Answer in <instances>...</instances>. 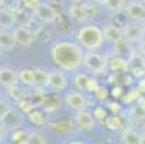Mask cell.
<instances>
[{
	"label": "cell",
	"mask_w": 145,
	"mask_h": 144,
	"mask_svg": "<svg viewBox=\"0 0 145 144\" xmlns=\"http://www.w3.org/2000/svg\"><path fill=\"white\" fill-rule=\"evenodd\" d=\"M53 64L63 72H73L84 65L85 52L78 42L60 40L56 42L50 52Z\"/></svg>",
	"instance_id": "6da1fadb"
},
{
	"label": "cell",
	"mask_w": 145,
	"mask_h": 144,
	"mask_svg": "<svg viewBox=\"0 0 145 144\" xmlns=\"http://www.w3.org/2000/svg\"><path fill=\"white\" fill-rule=\"evenodd\" d=\"M76 42L88 52H98L105 42L103 29L96 25H85L76 33Z\"/></svg>",
	"instance_id": "7a4b0ae2"
},
{
	"label": "cell",
	"mask_w": 145,
	"mask_h": 144,
	"mask_svg": "<svg viewBox=\"0 0 145 144\" xmlns=\"http://www.w3.org/2000/svg\"><path fill=\"white\" fill-rule=\"evenodd\" d=\"M84 66L93 75H102L108 69V58L99 52H85Z\"/></svg>",
	"instance_id": "3957f363"
},
{
	"label": "cell",
	"mask_w": 145,
	"mask_h": 144,
	"mask_svg": "<svg viewBox=\"0 0 145 144\" xmlns=\"http://www.w3.org/2000/svg\"><path fill=\"white\" fill-rule=\"evenodd\" d=\"M122 35L128 43H142L145 40V25L139 22H131L123 26Z\"/></svg>",
	"instance_id": "277c9868"
},
{
	"label": "cell",
	"mask_w": 145,
	"mask_h": 144,
	"mask_svg": "<svg viewBox=\"0 0 145 144\" xmlns=\"http://www.w3.org/2000/svg\"><path fill=\"white\" fill-rule=\"evenodd\" d=\"M13 37L16 40V45H20L23 48H30L35 42H36V32H33L30 28L22 25V26H17L13 30Z\"/></svg>",
	"instance_id": "5b68a950"
},
{
	"label": "cell",
	"mask_w": 145,
	"mask_h": 144,
	"mask_svg": "<svg viewBox=\"0 0 145 144\" xmlns=\"http://www.w3.org/2000/svg\"><path fill=\"white\" fill-rule=\"evenodd\" d=\"M33 16L39 20V22H42L43 25L55 23L59 19L57 10L55 7H52L50 5H48V3H40L39 7L36 10H33Z\"/></svg>",
	"instance_id": "8992f818"
},
{
	"label": "cell",
	"mask_w": 145,
	"mask_h": 144,
	"mask_svg": "<svg viewBox=\"0 0 145 144\" xmlns=\"http://www.w3.org/2000/svg\"><path fill=\"white\" fill-rule=\"evenodd\" d=\"M73 85L79 89V92H95L99 87L98 81L93 76H89L86 74H78L73 78Z\"/></svg>",
	"instance_id": "52a82bcc"
},
{
	"label": "cell",
	"mask_w": 145,
	"mask_h": 144,
	"mask_svg": "<svg viewBox=\"0 0 145 144\" xmlns=\"http://www.w3.org/2000/svg\"><path fill=\"white\" fill-rule=\"evenodd\" d=\"M66 87H68V78L63 71H60V69L49 71L46 88H50L52 91H63Z\"/></svg>",
	"instance_id": "ba28073f"
},
{
	"label": "cell",
	"mask_w": 145,
	"mask_h": 144,
	"mask_svg": "<svg viewBox=\"0 0 145 144\" xmlns=\"http://www.w3.org/2000/svg\"><path fill=\"white\" fill-rule=\"evenodd\" d=\"M132 22H145V3L141 0H131L123 12Z\"/></svg>",
	"instance_id": "9c48e42d"
},
{
	"label": "cell",
	"mask_w": 145,
	"mask_h": 144,
	"mask_svg": "<svg viewBox=\"0 0 145 144\" xmlns=\"http://www.w3.org/2000/svg\"><path fill=\"white\" fill-rule=\"evenodd\" d=\"M65 102H66V105L72 110H75L76 112L79 111H84L86 110L88 107V99L86 97L79 92V91H72V92H68L66 97H65Z\"/></svg>",
	"instance_id": "30bf717a"
},
{
	"label": "cell",
	"mask_w": 145,
	"mask_h": 144,
	"mask_svg": "<svg viewBox=\"0 0 145 144\" xmlns=\"http://www.w3.org/2000/svg\"><path fill=\"white\" fill-rule=\"evenodd\" d=\"M128 72L134 78H145V59L141 55H131L128 58Z\"/></svg>",
	"instance_id": "8fae6325"
},
{
	"label": "cell",
	"mask_w": 145,
	"mask_h": 144,
	"mask_svg": "<svg viewBox=\"0 0 145 144\" xmlns=\"http://www.w3.org/2000/svg\"><path fill=\"white\" fill-rule=\"evenodd\" d=\"M23 112H20L17 108H12L3 118H2V122L5 124L6 128H12L13 131L14 130H19V128H22L23 126Z\"/></svg>",
	"instance_id": "7c38bea8"
},
{
	"label": "cell",
	"mask_w": 145,
	"mask_h": 144,
	"mask_svg": "<svg viewBox=\"0 0 145 144\" xmlns=\"http://www.w3.org/2000/svg\"><path fill=\"white\" fill-rule=\"evenodd\" d=\"M73 122L82 131H91V130L95 128V118H93L92 112H89L86 110L76 112V115L73 118Z\"/></svg>",
	"instance_id": "4fadbf2b"
},
{
	"label": "cell",
	"mask_w": 145,
	"mask_h": 144,
	"mask_svg": "<svg viewBox=\"0 0 145 144\" xmlns=\"http://www.w3.org/2000/svg\"><path fill=\"white\" fill-rule=\"evenodd\" d=\"M108 69L112 74H123V72H128V59H123L119 55L111 56L108 59Z\"/></svg>",
	"instance_id": "5bb4252c"
},
{
	"label": "cell",
	"mask_w": 145,
	"mask_h": 144,
	"mask_svg": "<svg viewBox=\"0 0 145 144\" xmlns=\"http://www.w3.org/2000/svg\"><path fill=\"white\" fill-rule=\"evenodd\" d=\"M19 76L17 72L12 68H0V85L10 88L13 85H17Z\"/></svg>",
	"instance_id": "9a60e30c"
},
{
	"label": "cell",
	"mask_w": 145,
	"mask_h": 144,
	"mask_svg": "<svg viewBox=\"0 0 145 144\" xmlns=\"http://www.w3.org/2000/svg\"><path fill=\"white\" fill-rule=\"evenodd\" d=\"M27 118L29 121L32 122L33 126L36 127H45V126H49V117H48V112L40 110V108H35L32 110L29 114H27Z\"/></svg>",
	"instance_id": "2e32d148"
},
{
	"label": "cell",
	"mask_w": 145,
	"mask_h": 144,
	"mask_svg": "<svg viewBox=\"0 0 145 144\" xmlns=\"http://www.w3.org/2000/svg\"><path fill=\"white\" fill-rule=\"evenodd\" d=\"M69 16L73 20H78V22H84L86 20L91 13H89V6L88 5H72L69 7Z\"/></svg>",
	"instance_id": "e0dca14e"
},
{
	"label": "cell",
	"mask_w": 145,
	"mask_h": 144,
	"mask_svg": "<svg viewBox=\"0 0 145 144\" xmlns=\"http://www.w3.org/2000/svg\"><path fill=\"white\" fill-rule=\"evenodd\" d=\"M103 36H105V40H108V42H111L114 45L123 39L122 29L116 28V25H112V23L103 28Z\"/></svg>",
	"instance_id": "ac0fdd59"
},
{
	"label": "cell",
	"mask_w": 145,
	"mask_h": 144,
	"mask_svg": "<svg viewBox=\"0 0 145 144\" xmlns=\"http://www.w3.org/2000/svg\"><path fill=\"white\" fill-rule=\"evenodd\" d=\"M19 82L23 84L25 87H35V69L32 68H22L17 72Z\"/></svg>",
	"instance_id": "d6986e66"
},
{
	"label": "cell",
	"mask_w": 145,
	"mask_h": 144,
	"mask_svg": "<svg viewBox=\"0 0 145 144\" xmlns=\"http://www.w3.org/2000/svg\"><path fill=\"white\" fill-rule=\"evenodd\" d=\"M103 124H105V127L109 131H121V130H123V121H122V118L118 114L108 115L106 120L103 121Z\"/></svg>",
	"instance_id": "ffe728a7"
},
{
	"label": "cell",
	"mask_w": 145,
	"mask_h": 144,
	"mask_svg": "<svg viewBox=\"0 0 145 144\" xmlns=\"http://www.w3.org/2000/svg\"><path fill=\"white\" fill-rule=\"evenodd\" d=\"M16 23V19L13 14V10L9 9H0V28L9 29Z\"/></svg>",
	"instance_id": "44dd1931"
},
{
	"label": "cell",
	"mask_w": 145,
	"mask_h": 144,
	"mask_svg": "<svg viewBox=\"0 0 145 144\" xmlns=\"http://www.w3.org/2000/svg\"><path fill=\"white\" fill-rule=\"evenodd\" d=\"M139 138L141 135L131 127H127L122 130V144H139Z\"/></svg>",
	"instance_id": "7402d4cb"
},
{
	"label": "cell",
	"mask_w": 145,
	"mask_h": 144,
	"mask_svg": "<svg viewBox=\"0 0 145 144\" xmlns=\"http://www.w3.org/2000/svg\"><path fill=\"white\" fill-rule=\"evenodd\" d=\"M16 46V40L13 37V33L0 30V49L2 51H10Z\"/></svg>",
	"instance_id": "603a6c76"
},
{
	"label": "cell",
	"mask_w": 145,
	"mask_h": 144,
	"mask_svg": "<svg viewBox=\"0 0 145 144\" xmlns=\"http://www.w3.org/2000/svg\"><path fill=\"white\" fill-rule=\"evenodd\" d=\"M127 5H128L127 0H106L103 6H105L108 10H111L112 13L119 14V13H122V12H125Z\"/></svg>",
	"instance_id": "cb8c5ba5"
},
{
	"label": "cell",
	"mask_w": 145,
	"mask_h": 144,
	"mask_svg": "<svg viewBox=\"0 0 145 144\" xmlns=\"http://www.w3.org/2000/svg\"><path fill=\"white\" fill-rule=\"evenodd\" d=\"M49 126L52 130H55L57 133H69L73 130V122L69 120H60L56 122H49Z\"/></svg>",
	"instance_id": "d4e9b609"
},
{
	"label": "cell",
	"mask_w": 145,
	"mask_h": 144,
	"mask_svg": "<svg viewBox=\"0 0 145 144\" xmlns=\"http://www.w3.org/2000/svg\"><path fill=\"white\" fill-rule=\"evenodd\" d=\"M22 144H48L46 135L40 131H33L30 134H27L26 140Z\"/></svg>",
	"instance_id": "484cf974"
},
{
	"label": "cell",
	"mask_w": 145,
	"mask_h": 144,
	"mask_svg": "<svg viewBox=\"0 0 145 144\" xmlns=\"http://www.w3.org/2000/svg\"><path fill=\"white\" fill-rule=\"evenodd\" d=\"M7 94L16 102H20V101L26 99V91L22 87H19V85H13V87L7 88Z\"/></svg>",
	"instance_id": "4316f807"
},
{
	"label": "cell",
	"mask_w": 145,
	"mask_h": 144,
	"mask_svg": "<svg viewBox=\"0 0 145 144\" xmlns=\"http://www.w3.org/2000/svg\"><path fill=\"white\" fill-rule=\"evenodd\" d=\"M48 76H49V72L45 71V69H40V68H36L35 69V85L39 87V88H45L48 85Z\"/></svg>",
	"instance_id": "83f0119b"
},
{
	"label": "cell",
	"mask_w": 145,
	"mask_h": 144,
	"mask_svg": "<svg viewBox=\"0 0 145 144\" xmlns=\"http://www.w3.org/2000/svg\"><path fill=\"white\" fill-rule=\"evenodd\" d=\"M141 98V92L138 88H134L131 91H128V94H123L122 101L123 104H132V102H138V99Z\"/></svg>",
	"instance_id": "f1b7e54d"
},
{
	"label": "cell",
	"mask_w": 145,
	"mask_h": 144,
	"mask_svg": "<svg viewBox=\"0 0 145 144\" xmlns=\"http://www.w3.org/2000/svg\"><path fill=\"white\" fill-rule=\"evenodd\" d=\"M42 107H43V111H46V112H55L59 108V102L53 98H43Z\"/></svg>",
	"instance_id": "f546056e"
},
{
	"label": "cell",
	"mask_w": 145,
	"mask_h": 144,
	"mask_svg": "<svg viewBox=\"0 0 145 144\" xmlns=\"http://www.w3.org/2000/svg\"><path fill=\"white\" fill-rule=\"evenodd\" d=\"M16 107H17V110H19L20 112H25L26 115H27L32 110H35V108H36V107H35V104H33L32 101H29V99H23V101L17 102Z\"/></svg>",
	"instance_id": "4dcf8cb0"
},
{
	"label": "cell",
	"mask_w": 145,
	"mask_h": 144,
	"mask_svg": "<svg viewBox=\"0 0 145 144\" xmlns=\"http://www.w3.org/2000/svg\"><path fill=\"white\" fill-rule=\"evenodd\" d=\"M92 115H93V118H95V120H98V121L103 122V121L106 120V117H108V111H106V108H105V107L98 105V107H95V108H93Z\"/></svg>",
	"instance_id": "1f68e13d"
},
{
	"label": "cell",
	"mask_w": 145,
	"mask_h": 144,
	"mask_svg": "<svg viewBox=\"0 0 145 144\" xmlns=\"http://www.w3.org/2000/svg\"><path fill=\"white\" fill-rule=\"evenodd\" d=\"M26 133L22 130V128H19V130H14L13 133H12V141L13 143H16V144H22L25 140H26Z\"/></svg>",
	"instance_id": "d6a6232c"
},
{
	"label": "cell",
	"mask_w": 145,
	"mask_h": 144,
	"mask_svg": "<svg viewBox=\"0 0 145 144\" xmlns=\"http://www.w3.org/2000/svg\"><path fill=\"white\" fill-rule=\"evenodd\" d=\"M93 95H95V98H96L98 101H105V99L109 97V91L106 89V87L99 85V87L96 88V91L93 92Z\"/></svg>",
	"instance_id": "836d02e7"
},
{
	"label": "cell",
	"mask_w": 145,
	"mask_h": 144,
	"mask_svg": "<svg viewBox=\"0 0 145 144\" xmlns=\"http://www.w3.org/2000/svg\"><path fill=\"white\" fill-rule=\"evenodd\" d=\"M22 5H23V7L25 9H27V10H36L37 7H39V5H40V0H22Z\"/></svg>",
	"instance_id": "e575fe53"
},
{
	"label": "cell",
	"mask_w": 145,
	"mask_h": 144,
	"mask_svg": "<svg viewBox=\"0 0 145 144\" xmlns=\"http://www.w3.org/2000/svg\"><path fill=\"white\" fill-rule=\"evenodd\" d=\"M12 110V107L7 104V102L5 101V99H2V98H0V120H2L9 111Z\"/></svg>",
	"instance_id": "d590c367"
},
{
	"label": "cell",
	"mask_w": 145,
	"mask_h": 144,
	"mask_svg": "<svg viewBox=\"0 0 145 144\" xmlns=\"http://www.w3.org/2000/svg\"><path fill=\"white\" fill-rule=\"evenodd\" d=\"M111 97L115 98V99L122 98V97H123V89H122V87H121V85H115V87L111 89Z\"/></svg>",
	"instance_id": "8d00e7d4"
},
{
	"label": "cell",
	"mask_w": 145,
	"mask_h": 144,
	"mask_svg": "<svg viewBox=\"0 0 145 144\" xmlns=\"http://www.w3.org/2000/svg\"><path fill=\"white\" fill-rule=\"evenodd\" d=\"M108 108L114 111L112 114H116V112H118V111L121 110V104H118V102H115V101H112V102H109V104H108Z\"/></svg>",
	"instance_id": "74e56055"
},
{
	"label": "cell",
	"mask_w": 145,
	"mask_h": 144,
	"mask_svg": "<svg viewBox=\"0 0 145 144\" xmlns=\"http://www.w3.org/2000/svg\"><path fill=\"white\" fill-rule=\"evenodd\" d=\"M137 88L139 89V92H141V94H145V78H141V79H139L138 87H137Z\"/></svg>",
	"instance_id": "f35d334b"
},
{
	"label": "cell",
	"mask_w": 145,
	"mask_h": 144,
	"mask_svg": "<svg viewBox=\"0 0 145 144\" xmlns=\"http://www.w3.org/2000/svg\"><path fill=\"white\" fill-rule=\"evenodd\" d=\"M6 127H5V124L2 122V120H0V140H3L5 138V135H6Z\"/></svg>",
	"instance_id": "ab89813d"
},
{
	"label": "cell",
	"mask_w": 145,
	"mask_h": 144,
	"mask_svg": "<svg viewBox=\"0 0 145 144\" xmlns=\"http://www.w3.org/2000/svg\"><path fill=\"white\" fill-rule=\"evenodd\" d=\"M138 107L145 111V98H144V97H141V98L138 99Z\"/></svg>",
	"instance_id": "60d3db41"
},
{
	"label": "cell",
	"mask_w": 145,
	"mask_h": 144,
	"mask_svg": "<svg viewBox=\"0 0 145 144\" xmlns=\"http://www.w3.org/2000/svg\"><path fill=\"white\" fill-rule=\"evenodd\" d=\"M92 3H99V5H105L106 0H91Z\"/></svg>",
	"instance_id": "b9f144b4"
},
{
	"label": "cell",
	"mask_w": 145,
	"mask_h": 144,
	"mask_svg": "<svg viewBox=\"0 0 145 144\" xmlns=\"http://www.w3.org/2000/svg\"><path fill=\"white\" fill-rule=\"evenodd\" d=\"M139 144H145V134L141 135V138H139Z\"/></svg>",
	"instance_id": "7bdbcfd3"
},
{
	"label": "cell",
	"mask_w": 145,
	"mask_h": 144,
	"mask_svg": "<svg viewBox=\"0 0 145 144\" xmlns=\"http://www.w3.org/2000/svg\"><path fill=\"white\" fill-rule=\"evenodd\" d=\"M69 144H85L84 141H78V140H75V141H71Z\"/></svg>",
	"instance_id": "ee69618b"
},
{
	"label": "cell",
	"mask_w": 145,
	"mask_h": 144,
	"mask_svg": "<svg viewBox=\"0 0 145 144\" xmlns=\"http://www.w3.org/2000/svg\"><path fill=\"white\" fill-rule=\"evenodd\" d=\"M71 2H72L73 5H80V3H82V0H71Z\"/></svg>",
	"instance_id": "f6af8a7d"
},
{
	"label": "cell",
	"mask_w": 145,
	"mask_h": 144,
	"mask_svg": "<svg viewBox=\"0 0 145 144\" xmlns=\"http://www.w3.org/2000/svg\"><path fill=\"white\" fill-rule=\"evenodd\" d=\"M2 53H3V51H2V49H0V58H2Z\"/></svg>",
	"instance_id": "bcb514c9"
},
{
	"label": "cell",
	"mask_w": 145,
	"mask_h": 144,
	"mask_svg": "<svg viewBox=\"0 0 145 144\" xmlns=\"http://www.w3.org/2000/svg\"><path fill=\"white\" fill-rule=\"evenodd\" d=\"M141 2H142V3H145V0H141Z\"/></svg>",
	"instance_id": "7dc6e473"
},
{
	"label": "cell",
	"mask_w": 145,
	"mask_h": 144,
	"mask_svg": "<svg viewBox=\"0 0 145 144\" xmlns=\"http://www.w3.org/2000/svg\"><path fill=\"white\" fill-rule=\"evenodd\" d=\"M144 25H145V23H144Z\"/></svg>",
	"instance_id": "c3c4849f"
}]
</instances>
